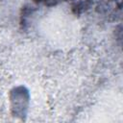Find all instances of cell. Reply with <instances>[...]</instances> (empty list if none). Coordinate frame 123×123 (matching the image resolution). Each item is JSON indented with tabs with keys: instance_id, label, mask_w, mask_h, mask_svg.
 <instances>
[{
	"instance_id": "6da1fadb",
	"label": "cell",
	"mask_w": 123,
	"mask_h": 123,
	"mask_svg": "<svg viewBox=\"0 0 123 123\" xmlns=\"http://www.w3.org/2000/svg\"><path fill=\"white\" fill-rule=\"evenodd\" d=\"M39 1H54V0H39Z\"/></svg>"
}]
</instances>
